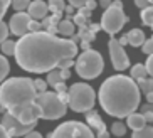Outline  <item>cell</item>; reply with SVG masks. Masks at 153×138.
Returning <instances> with one entry per match:
<instances>
[{
    "label": "cell",
    "mask_w": 153,
    "mask_h": 138,
    "mask_svg": "<svg viewBox=\"0 0 153 138\" xmlns=\"http://www.w3.org/2000/svg\"><path fill=\"white\" fill-rule=\"evenodd\" d=\"M77 46L71 39H61L51 32H27L15 44V59L29 72H49L64 57H74Z\"/></svg>",
    "instance_id": "cell-1"
},
{
    "label": "cell",
    "mask_w": 153,
    "mask_h": 138,
    "mask_svg": "<svg viewBox=\"0 0 153 138\" xmlns=\"http://www.w3.org/2000/svg\"><path fill=\"white\" fill-rule=\"evenodd\" d=\"M140 98V88L131 76H111L99 88L101 108L114 118H126L130 113L136 111Z\"/></svg>",
    "instance_id": "cell-2"
},
{
    "label": "cell",
    "mask_w": 153,
    "mask_h": 138,
    "mask_svg": "<svg viewBox=\"0 0 153 138\" xmlns=\"http://www.w3.org/2000/svg\"><path fill=\"white\" fill-rule=\"evenodd\" d=\"M37 96L34 81L29 78H10L0 86V108L9 110L17 104L32 103Z\"/></svg>",
    "instance_id": "cell-3"
},
{
    "label": "cell",
    "mask_w": 153,
    "mask_h": 138,
    "mask_svg": "<svg viewBox=\"0 0 153 138\" xmlns=\"http://www.w3.org/2000/svg\"><path fill=\"white\" fill-rule=\"evenodd\" d=\"M69 94V108L76 113H88L89 110H93L96 103V94L94 89L86 83H76L72 84L68 91Z\"/></svg>",
    "instance_id": "cell-4"
},
{
    "label": "cell",
    "mask_w": 153,
    "mask_h": 138,
    "mask_svg": "<svg viewBox=\"0 0 153 138\" xmlns=\"http://www.w3.org/2000/svg\"><path fill=\"white\" fill-rule=\"evenodd\" d=\"M34 101L39 104L41 118L44 120H59L66 115V110H68V103H64L59 98L57 93H49V91L37 93Z\"/></svg>",
    "instance_id": "cell-5"
},
{
    "label": "cell",
    "mask_w": 153,
    "mask_h": 138,
    "mask_svg": "<svg viewBox=\"0 0 153 138\" xmlns=\"http://www.w3.org/2000/svg\"><path fill=\"white\" fill-rule=\"evenodd\" d=\"M74 66H76V72L81 78H84V79H96L104 69V61H103V56L98 51L88 49L77 57Z\"/></svg>",
    "instance_id": "cell-6"
},
{
    "label": "cell",
    "mask_w": 153,
    "mask_h": 138,
    "mask_svg": "<svg viewBox=\"0 0 153 138\" xmlns=\"http://www.w3.org/2000/svg\"><path fill=\"white\" fill-rule=\"evenodd\" d=\"M126 22H128V17L123 12V4L120 0L111 2V5L108 9H104L103 15H101V29L108 32L109 36L118 34Z\"/></svg>",
    "instance_id": "cell-7"
},
{
    "label": "cell",
    "mask_w": 153,
    "mask_h": 138,
    "mask_svg": "<svg viewBox=\"0 0 153 138\" xmlns=\"http://www.w3.org/2000/svg\"><path fill=\"white\" fill-rule=\"evenodd\" d=\"M51 138H93V128L81 121H66L49 135Z\"/></svg>",
    "instance_id": "cell-8"
},
{
    "label": "cell",
    "mask_w": 153,
    "mask_h": 138,
    "mask_svg": "<svg viewBox=\"0 0 153 138\" xmlns=\"http://www.w3.org/2000/svg\"><path fill=\"white\" fill-rule=\"evenodd\" d=\"M9 113H12L22 123H37V120L41 118V108H39V104L36 101L12 106L9 108Z\"/></svg>",
    "instance_id": "cell-9"
},
{
    "label": "cell",
    "mask_w": 153,
    "mask_h": 138,
    "mask_svg": "<svg viewBox=\"0 0 153 138\" xmlns=\"http://www.w3.org/2000/svg\"><path fill=\"white\" fill-rule=\"evenodd\" d=\"M108 49H109V57H111L113 67H114L116 71H125V69L130 67V57H128V54L125 52L123 44L120 40L111 37L109 42H108Z\"/></svg>",
    "instance_id": "cell-10"
},
{
    "label": "cell",
    "mask_w": 153,
    "mask_h": 138,
    "mask_svg": "<svg viewBox=\"0 0 153 138\" xmlns=\"http://www.w3.org/2000/svg\"><path fill=\"white\" fill-rule=\"evenodd\" d=\"M2 125L7 128L9 137H27V133L36 128L37 123H22L12 113H7L2 116Z\"/></svg>",
    "instance_id": "cell-11"
},
{
    "label": "cell",
    "mask_w": 153,
    "mask_h": 138,
    "mask_svg": "<svg viewBox=\"0 0 153 138\" xmlns=\"http://www.w3.org/2000/svg\"><path fill=\"white\" fill-rule=\"evenodd\" d=\"M30 20H32V17L29 15V12L25 13L24 10L22 12H17L15 15H12V19H10V22H9L10 32H12L14 36L22 37L24 34L29 32V22H30Z\"/></svg>",
    "instance_id": "cell-12"
},
{
    "label": "cell",
    "mask_w": 153,
    "mask_h": 138,
    "mask_svg": "<svg viewBox=\"0 0 153 138\" xmlns=\"http://www.w3.org/2000/svg\"><path fill=\"white\" fill-rule=\"evenodd\" d=\"M86 120H88V125L91 126V128L98 130V137L99 138H106L108 137V131H106V125H104V121L101 120V116L98 115L96 111H88V115H86Z\"/></svg>",
    "instance_id": "cell-13"
},
{
    "label": "cell",
    "mask_w": 153,
    "mask_h": 138,
    "mask_svg": "<svg viewBox=\"0 0 153 138\" xmlns=\"http://www.w3.org/2000/svg\"><path fill=\"white\" fill-rule=\"evenodd\" d=\"M27 12H29V15H30L32 19L42 20V19L47 15V12H49V4H45V2H42V0H34V2H30Z\"/></svg>",
    "instance_id": "cell-14"
},
{
    "label": "cell",
    "mask_w": 153,
    "mask_h": 138,
    "mask_svg": "<svg viewBox=\"0 0 153 138\" xmlns=\"http://www.w3.org/2000/svg\"><path fill=\"white\" fill-rule=\"evenodd\" d=\"M126 121H128V126H130L133 131H136V130H141L145 125H146V120H145V115L143 113H130V115L126 116Z\"/></svg>",
    "instance_id": "cell-15"
},
{
    "label": "cell",
    "mask_w": 153,
    "mask_h": 138,
    "mask_svg": "<svg viewBox=\"0 0 153 138\" xmlns=\"http://www.w3.org/2000/svg\"><path fill=\"white\" fill-rule=\"evenodd\" d=\"M126 37H128V44L133 46V47H140V46H143V42L146 40L145 32L141 31V29H133V31H130L128 34H126Z\"/></svg>",
    "instance_id": "cell-16"
},
{
    "label": "cell",
    "mask_w": 153,
    "mask_h": 138,
    "mask_svg": "<svg viewBox=\"0 0 153 138\" xmlns=\"http://www.w3.org/2000/svg\"><path fill=\"white\" fill-rule=\"evenodd\" d=\"M57 32L61 36H66V37L74 36V22L69 20V19H64V20L57 22Z\"/></svg>",
    "instance_id": "cell-17"
},
{
    "label": "cell",
    "mask_w": 153,
    "mask_h": 138,
    "mask_svg": "<svg viewBox=\"0 0 153 138\" xmlns=\"http://www.w3.org/2000/svg\"><path fill=\"white\" fill-rule=\"evenodd\" d=\"M130 74L135 81H140V79H143V78L148 76V71H146V66H145V64H135V66L131 67Z\"/></svg>",
    "instance_id": "cell-18"
},
{
    "label": "cell",
    "mask_w": 153,
    "mask_h": 138,
    "mask_svg": "<svg viewBox=\"0 0 153 138\" xmlns=\"http://www.w3.org/2000/svg\"><path fill=\"white\" fill-rule=\"evenodd\" d=\"M141 20H143L145 25L153 27V4L141 10Z\"/></svg>",
    "instance_id": "cell-19"
},
{
    "label": "cell",
    "mask_w": 153,
    "mask_h": 138,
    "mask_svg": "<svg viewBox=\"0 0 153 138\" xmlns=\"http://www.w3.org/2000/svg\"><path fill=\"white\" fill-rule=\"evenodd\" d=\"M15 44H17V42H14V40L5 39L4 42L0 44V49H2V52H4L5 56H15Z\"/></svg>",
    "instance_id": "cell-20"
},
{
    "label": "cell",
    "mask_w": 153,
    "mask_h": 138,
    "mask_svg": "<svg viewBox=\"0 0 153 138\" xmlns=\"http://www.w3.org/2000/svg\"><path fill=\"white\" fill-rule=\"evenodd\" d=\"M59 81H64L62 79V76H61V69H51L49 72H47V84H51V86H56L59 83Z\"/></svg>",
    "instance_id": "cell-21"
},
{
    "label": "cell",
    "mask_w": 153,
    "mask_h": 138,
    "mask_svg": "<svg viewBox=\"0 0 153 138\" xmlns=\"http://www.w3.org/2000/svg\"><path fill=\"white\" fill-rule=\"evenodd\" d=\"M133 138H153V126L145 125L141 130L133 131Z\"/></svg>",
    "instance_id": "cell-22"
},
{
    "label": "cell",
    "mask_w": 153,
    "mask_h": 138,
    "mask_svg": "<svg viewBox=\"0 0 153 138\" xmlns=\"http://www.w3.org/2000/svg\"><path fill=\"white\" fill-rule=\"evenodd\" d=\"M10 71V64L9 61L5 59V56H0V81H4Z\"/></svg>",
    "instance_id": "cell-23"
},
{
    "label": "cell",
    "mask_w": 153,
    "mask_h": 138,
    "mask_svg": "<svg viewBox=\"0 0 153 138\" xmlns=\"http://www.w3.org/2000/svg\"><path fill=\"white\" fill-rule=\"evenodd\" d=\"M138 88H140V91H143L145 94L150 93V91H153V79H146V78L140 79L138 81Z\"/></svg>",
    "instance_id": "cell-24"
},
{
    "label": "cell",
    "mask_w": 153,
    "mask_h": 138,
    "mask_svg": "<svg viewBox=\"0 0 153 138\" xmlns=\"http://www.w3.org/2000/svg\"><path fill=\"white\" fill-rule=\"evenodd\" d=\"M111 133L114 135V137H123V135L126 133V126L123 125V123H120V121H114L111 125Z\"/></svg>",
    "instance_id": "cell-25"
},
{
    "label": "cell",
    "mask_w": 153,
    "mask_h": 138,
    "mask_svg": "<svg viewBox=\"0 0 153 138\" xmlns=\"http://www.w3.org/2000/svg\"><path fill=\"white\" fill-rule=\"evenodd\" d=\"M64 9H66L64 0H49V10H52V12H64Z\"/></svg>",
    "instance_id": "cell-26"
},
{
    "label": "cell",
    "mask_w": 153,
    "mask_h": 138,
    "mask_svg": "<svg viewBox=\"0 0 153 138\" xmlns=\"http://www.w3.org/2000/svg\"><path fill=\"white\" fill-rule=\"evenodd\" d=\"M29 5H30V0H12V7H14L17 12H22V10H27Z\"/></svg>",
    "instance_id": "cell-27"
},
{
    "label": "cell",
    "mask_w": 153,
    "mask_h": 138,
    "mask_svg": "<svg viewBox=\"0 0 153 138\" xmlns=\"http://www.w3.org/2000/svg\"><path fill=\"white\" fill-rule=\"evenodd\" d=\"M9 32H10L9 25H7L5 22H2V20H0V44H2V42L7 39V37H9Z\"/></svg>",
    "instance_id": "cell-28"
},
{
    "label": "cell",
    "mask_w": 153,
    "mask_h": 138,
    "mask_svg": "<svg viewBox=\"0 0 153 138\" xmlns=\"http://www.w3.org/2000/svg\"><path fill=\"white\" fill-rule=\"evenodd\" d=\"M72 64H74L72 57H64V59H61V61H59L57 67H59V69H69V67H71Z\"/></svg>",
    "instance_id": "cell-29"
},
{
    "label": "cell",
    "mask_w": 153,
    "mask_h": 138,
    "mask_svg": "<svg viewBox=\"0 0 153 138\" xmlns=\"http://www.w3.org/2000/svg\"><path fill=\"white\" fill-rule=\"evenodd\" d=\"M141 47H143V52L146 54V56H150V54H153V39H148V40H145L143 42V46H141Z\"/></svg>",
    "instance_id": "cell-30"
},
{
    "label": "cell",
    "mask_w": 153,
    "mask_h": 138,
    "mask_svg": "<svg viewBox=\"0 0 153 138\" xmlns=\"http://www.w3.org/2000/svg\"><path fill=\"white\" fill-rule=\"evenodd\" d=\"M34 86H36L37 93H42V91H47V81L36 79V81H34Z\"/></svg>",
    "instance_id": "cell-31"
},
{
    "label": "cell",
    "mask_w": 153,
    "mask_h": 138,
    "mask_svg": "<svg viewBox=\"0 0 153 138\" xmlns=\"http://www.w3.org/2000/svg\"><path fill=\"white\" fill-rule=\"evenodd\" d=\"M42 27V22H37V19H32L29 22V32H39Z\"/></svg>",
    "instance_id": "cell-32"
},
{
    "label": "cell",
    "mask_w": 153,
    "mask_h": 138,
    "mask_svg": "<svg viewBox=\"0 0 153 138\" xmlns=\"http://www.w3.org/2000/svg\"><path fill=\"white\" fill-rule=\"evenodd\" d=\"M10 4H12V0H0V20H2V17L5 15V12H7Z\"/></svg>",
    "instance_id": "cell-33"
},
{
    "label": "cell",
    "mask_w": 153,
    "mask_h": 138,
    "mask_svg": "<svg viewBox=\"0 0 153 138\" xmlns=\"http://www.w3.org/2000/svg\"><path fill=\"white\" fill-rule=\"evenodd\" d=\"M145 66H146L148 76H152V78H153V54H150V56H148V61L145 63Z\"/></svg>",
    "instance_id": "cell-34"
},
{
    "label": "cell",
    "mask_w": 153,
    "mask_h": 138,
    "mask_svg": "<svg viewBox=\"0 0 153 138\" xmlns=\"http://www.w3.org/2000/svg\"><path fill=\"white\" fill-rule=\"evenodd\" d=\"M86 2H88V0H69V5L76 7V9H81V7L86 5Z\"/></svg>",
    "instance_id": "cell-35"
},
{
    "label": "cell",
    "mask_w": 153,
    "mask_h": 138,
    "mask_svg": "<svg viewBox=\"0 0 153 138\" xmlns=\"http://www.w3.org/2000/svg\"><path fill=\"white\" fill-rule=\"evenodd\" d=\"M135 5L138 9H145V7L150 5V0H135Z\"/></svg>",
    "instance_id": "cell-36"
},
{
    "label": "cell",
    "mask_w": 153,
    "mask_h": 138,
    "mask_svg": "<svg viewBox=\"0 0 153 138\" xmlns=\"http://www.w3.org/2000/svg\"><path fill=\"white\" fill-rule=\"evenodd\" d=\"M54 89H56V93H62V91H68V89H66V84H64V81H59L57 84L54 86Z\"/></svg>",
    "instance_id": "cell-37"
},
{
    "label": "cell",
    "mask_w": 153,
    "mask_h": 138,
    "mask_svg": "<svg viewBox=\"0 0 153 138\" xmlns=\"http://www.w3.org/2000/svg\"><path fill=\"white\" fill-rule=\"evenodd\" d=\"M86 9H89L91 12H93V10L96 9V7H98V4H96L94 0H88V2H86V5H84Z\"/></svg>",
    "instance_id": "cell-38"
},
{
    "label": "cell",
    "mask_w": 153,
    "mask_h": 138,
    "mask_svg": "<svg viewBox=\"0 0 153 138\" xmlns=\"http://www.w3.org/2000/svg\"><path fill=\"white\" fill-rule=\"evenodd\" d=\"M5 137H9V131H7V128L0 123V138H5Z\"/></svg>",
    "instance_id": "cell-39"
},
{
    "label": "cell",
    "mask_w": 153,
    "mask_h": 138,
    "mask_svg": "<svg viewBox=\"0 0 153 138\" xmlns=\"http://www.w3.org/2000/svg\"><path fill=\"white\" fill-rule=\"evenodd\" d=\"M61 76H62V79H69V76H71V72H69V69H61Z\"/></svg>",
    "instance_id": "cell-40"
},
{
    "label": "cell",
    "mask_w": 153,
    "mask_h": 138,
    "mask_svg": "<svg viewBox=\"0 0 153 138\" xmlns=\"http://www.w3.org/2000/svg\"><path fill=\"white\" fill-rule=\"evenodd\" d=\"M99 5H101L103 9H108L109 5H111V0H99Z\"/></svg>",
    "instance_id": "cell-41"
},
{
    "label": "cell",
    "mask_w": 153,
    "mask_h": 138,
    "mask_svg": "<svg viewBox=\"0 0 153 138\" xmlns=\"http://www.w3.org/2000/svg\"><path fill=\"white\" fill-rule=\"evenodd\" d=\"M27 138H41V133H39V131H29Z\"/></svg>",
    "instance_id": "cell-42"
},
{
    "label": "cell",
    "mask_w": 153,
    "mask_h": 138,
    "mask_svg": "<svg viewBox=\"0 0 153 138\" xmlns=\"http://www.w3.org/2000/svg\"><path fill=\"white\" fill-rule=\"evenodd\" d=\"M118 40H120V42H121L123 46H125V44H128V37H126V36H123L121 39H118Z\"/></svg>",
    "instance_id": "cell-43"
},
{
    "label": "cell",
    "mask_w": 153,
    "mask_h": 138,
    "mask_svg": "<svg viewBox=\"0 0 153 138\" xmlns=\"http://www.w3.org/2000/svg\"><path fill=\"white\" fill-rule=\"evenodd\" d=\"M72 9H74V7H72V5H69V7H66L64 10H66L68 13H72Z\"/></svg>",
    "instance_id": "cell-44"
},
{
    "label": "cell",
    "mask_w": 153,
    "mask_h": 138,
    "mask_svg": "<svg viewBox=\"0 0 153 138\" xmlns=\"http://www.w3.org/2000/svg\"><path fill=\"white\" fill-rule=\"evenodd\" d=\"M150 4H153V0H150Z\"/></svg>",
    "instance_id": "cell-45"
}]
</instances>
